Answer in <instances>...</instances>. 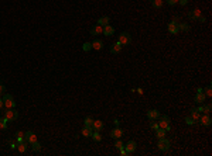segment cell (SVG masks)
Listing matches in <instances>:
<instances>
[{
  "mask_svg": "<svg viewBox=\"0 0 212 156\" xmlns=\"http://www.w3.org/2000/svg\"><path fill=\"white\" fill-rule=\"evenodd\" d=\"M160 121H158V127L163 128L165 131H170L171 129V125H170V117L168 115H160Z\"/></svg>",
  "mask_w": 212,
  "mask_h": 156,
  "instance_id": "6da1fadb",
  "label": "cell"
},
{
  "mask_svg": "<svg viewBox=\"0 0 212 156\" xmlns=\"http://www.w3.org/2000/svg\"><path fill=\"white\" fill-rule=\"evenodd\" d=\"M3 104H4L6 108H14L16 107V101H14L11 94H4L3 96Z\"/></svg>",
  "mask_w": 212,
  "mask_h": 156,
  "instance_id": "7a4b0ae2",
  "label": "cell"
},
{
  "mask_svg": "<svg viewBox=\"0 0 212 156\" xmlns=\"http://www.w3.org/2000/svg\"><path fill=\"white\" fill-rule=\"evenodd\" d=\"M117 42H120L122 45H129V44L131 42V35L129 34V32H122V34L119 35Z\"/></svg>",
  "mask_w": 212,
  "mask_h": 156,
  "instance_id": "3957f363",
  "label": "cell"
},
{
  "mask_svg": "<svg viewBox=\"0 0 212 156\" xmlns=\"http://www.w3.org/2000/svg\"><path fill=\"white\" fill-rule=\"evenodd\" d=\"M4 117L7 118L8 121H14L18 118V113L14 108H7V111L4 113Z\"/></svg>",
  "mask_w": 212,
  "mask_h": 156,
  "instance_id": "277c9868",
  "label": "cell"
},
{
  "mask_svg": "<svg viewBox=\"0 0 212 156\" xmlns=\"http://www.w3.org/2000/svg\"><path fill=\"white\" fill-rule=\"evenodd\" d=\"M157 146H158V149H160V150L165 152V150H168V149H170V141L165 139V138H161V139H158Z\"/></svg>",
  "mask_w": 212,
  "mask_h": 156,
  "instance_id": "5b68a950",
  "label": "cell"
},
{
  "mask_svg": "<svg viewBox=\"0 0 212 156\" xmlns=\"http://www.w3.org/2000/svg\"><path fill=\"white\" fill-rule=\"evenodd\" d=\"M23 138H24V141H27L28 143H33V142L37 141V135L34 132H31V131H27V132L23 134Z\"/></svg>",
  "mask_w": 212,
  "mask_h": 156,
  "instance_id": "8992f818",
  "label": "cell"
},
{
  "mask_svg": "<svg viewBox=\"0 0 212 156\" xmlns=\"http://www.w3.org/2000/svg\"><path fill=\"white\" fill-rule=\"evenodd\" d=\"M198 121H199V124L205 125V127H209V125L212 124V118L209 117V114H202Z\"/></svg>",
  "mask_w": 212,
  "mask_h": 156,
  "instance_id": "52a82bcc",
  "label": "cell"
},
{
  "mask_svg": "<svg viewBox=\"0 0 212 156\" xmlns=\"http://www.w3.org/2000/svg\"><path fill=\"white\" fill-rule=\"evenodd\" d=\"M136 146H137V145H136L134 141H129V142L124 145V149H126V152H127L129 155H131V153L136 150Z\"/></svg>",
  "mask_w": 212,
  "mask_h": 156,
  "instance_id": "ba28073f",
  "label": "cell"
},
{
  "mask_svg": "<svg viewBox=\"0 0 212 156\" xmlns=\"http://www.w3.org/2000/svg\"><path fill=\"white\" fill-rule=\"evenodd\" d=\"M123 135V129L122 128H119V127H116L112 129V132H110V136L113 138V139H120V136Z\"/></svg>",
  "mask_w": 212,
  "mask_h": 156,
  "instance_id": "9c48e42d",
  "label": "cell"
},
{
  "mask_svg": "<svg viewBox=\"0 0 212 156\" xmlns=\"http://www.w3.org/2000/svg\"><path fill=\"white\" fill-rule=\"evenodd\" d=\"M102 31H103V27L99 24H95L90 27V35H99V34H102Z\"/></svg>",
  "mask_w": 212,
  "mask_h": 156,
  "instance_id": "30bf717a",
  "label": "cell"
},
{
  "mask_svg": "<svg viewBox=\"0 0 212 156\" xmlns=\"http://www.w3.org/2000/svg\"><path fill=\"white\" fill-rule=\"evenodd\" d=\"M167 28H168L170 34H178V32H179V30H178V24L174 23V21H172V23H168V27H167Z\"/></svg>",
  "mask_w": 212,
  "mask_h": 156,
  "instance_id": "8fae6325",
  "label": "cell"
},
{
  "mask_svg": "<svg viewBox=\"0 0 212 156\" xmlns=\"http://www.w3.org/2000/svg\"><path fill=\"white\" fill-rule=\"evenodd\" d=\"M102 34H105L106 37H110V35H113V34H114V28L112 27V25H109V24H107V25H105V27H103V31H102Z\"/></svg>",
  "mask_w": 212,
  "mask_h": 156,
  "instance_id": "7c38bea8",
  "label": "cell"
},
{
  "mask_svg": "<svg viewBox=\"0 0 212 156\" xmlns=\"http://www.w3.org/2000/svg\"><path fill=\"white\" fill-rule=\"evenodd\" d=\"M158 117H160V113L157 110H148L147 111V118L148 120H157Z\"/></svg>",
  "mask_w": 212,
  "mask_h": 156,
  "instance_id": "4fadbf2b",
  "label": "cell"
},
{
  "mask_svg": "<svg viewBox=\"0 0 212 156\" xmlns=\"http://www.w3.org/2000/svg\"><path fill=\"white\" fill-rule=\"evenodd\" d=\"M199 16H201V11H199L198 8H195V10H192V11H189V13H188L189 20H198V18H199Z\"/></svg>",
  "mask_w": 212,
  "mask_h": 156,
  "instance_id": "5bb4252c",
  "label": "cell"
},
{
  "mask_svg": "<svg viewBox=\"0 0 212 156\" xmlns=\"http://www.w3.org/2000/svg\"><path fill=\"white\" fill-rule=\"evenodd\" d=\"M205 96L204 94V92H196V94H195V103H198V104H202V103L205 101Z\"/></svg>",
  "mask_w": 212,
  "mask_h": 156,
  "instance_id": "9a60e30c",
  "label": "cell"
},
{
  "mask_svg": "<svg viewBox=\"0 0 212 156\" xmlns=\"http://www.w3.org/2000/svg\"><path fill=\"white\" fill-rule=\"evenodd\" d=\"M122 47L123 45L120 42H116V44H113V45L110 47V52H112V54H119V52L122 51Z\"/></svg>",
  "mask_w": 212,
  "mask_h": 156,
  "instance_id": "2e32d148",
  "label": "cell"
},
{
  "mask_svg": "<svg viewBox=\"0 0 212 156\" xmlns=\"http://www.w3.org/2000/svg\"><path fill=\"white\" fill-rule=\"evenodd\" d=\"M27 143H28V142H27V141H21V142H18V146H17V149H18V152H20V153H24L25 150H27Z\"/></svg>",
  "mask_w": 212,
  "mask_h": 156,
  "instance_id": "e0dca14e",
  "label": "cell"
},
{
  "mask_svg": "<svg viewBox=\"0 0 212 156\" xmlns=\"http://www.w3.org/2000/svg\"><path fill=\"white\" fill-rule=\"evenodd\" d=\"M92 132H93L92 127H86V125H83V128H82V131H81V134L83 135V136H90Z\"/></svg>",
  "mask_w": 212,
  "mask_h": 156,
  "instance_id": "ac0fdd59",
  "label": "cell"
},
{
  "mask_svg": "<svg viewBox=\"0 0 212 156\" xmlns=\"http://www.w3.org/2000/svg\"><path fill=\"white\" fill-rule=\"evenodd\" d=\"M189 117H191L196 122V121L199 120V117H201V113L198 111V108H192V110H191V115H189Z\"/></svg>",
  "mask_w": 212,
  "mask_h": 156,
  "instance_id": "d6986e66",
  "label": "cell"
},
{
  "mask_svg": "<svg viewBox=\"0 0 212 156\" xmlns=\"http://www.w3.org/2000/svg\"><path fill=\"white\" fill-rule=\"evenodd\" d=\"M92 44V48L93 49H96V51H99V49H102L103 48V42L100 41V39H95L93 42H90Z\"/></svg>",
  "mask_w": 212,
  "mask_h": 156,
  "instance_id": "ffe728a7",
  "label": "cell"
},
{
  "mask_svg": "<svg viewBox=\"0 0 212 156\" xmlns=\"http://www.w3.org/2000/svg\"><path fill=\"white\" fill-rule=\"evenodd\" d=\"M102 128H103V122H102V121H95V120H93L92 129H93V131H100Z\"/></svg>",
  "mask_w": 212,
  "mask_h": 156,
  "instance_id": "44dd1931",
  "label": "cell"
},
{
  "mask_svg": "<svg viewBox=\"0 0 212 156\" xmlns=\"http://www.w3.org/2000/svg\"><path fill=\"white\" fill-rule=\"evenodd\" d=\"M199 113H204V114H208V113H211V104L208 103V104H205V106H201L199 108H198Z\"/></svg>",
  "mask_w": 212,
  "mask_h": 156,
  "instance_id": "7402d4cb",
  "label": "cell"
},
{
  "mask_svg": "<svg viewBox=\"0 0 212 156\" xmlns=\"http://www.w3.org/2000/svg\"><path fill=\"white\" fill-rule=\"evenodd\" d=\"M96 24L102 25V27L107 25V24H109V17H107V16H102V17H100V18L98 20V23H96Z\"/></svg>",
  "mask_w": 212,
  "mask_h": 156,
  "instance_id": "603a6c76",
  "label": "cell"
},
{
  "mask_svg": "<svg viewBox=\"0 0 212 156\" xmlns=\"http://www.w3.org/2000/svg\"><path fill=\"white\" fill-rule=\"evenodd\" d=\"M165 132H167V131H165V129H163V128H160V127L155 129V135H157V138H158V139L165 138Z\"/></svg>",
  "mask_w": 212,
  "mask_h": 156,
  "instance_id": "cb8c5ba5",
  "label": "cell"
},
{
  "mask_svg": "<svg viewBox=\"0 0 212 156\" xmlns=\"http://www.w3.org/2000/svg\"><path fill=\"white\" fill-rule=\"evenodd\" d=\"M8 120L6 117H0V129H7Z\"/></svg>",
  "mask_w": 212,
  "mask_h": 156,
  "instance_id": "d4e9b609",
  "label": "cell"
},
{
  "mask_svg": "<svg viewBox=\"0 0 212 156\" xmlns=\"http://www.w3.org/2000/svg\"><path fill=\"white\" fill-rule=\"evenodd\" d=\"M90 136H92V139L95 141V142H100V141H102V135L99 134V131H93Z\"/></svg>",
  "mask_w": 212,
  "mask_h": 156,
  "instance_id": "484cf974",
  "label": "cell"
},
{
  "mask_svg": "<svg viewBox=\"0 0 212 156\" xmlns=\"http://www.w3.org/2000/svg\"><path fill=\"white\" fill-rule=\"evenodd\" d=\"M31 149H33L34 152H40L41 150V143L38 142V141L33 142V143H31Z\"/></svg>",
  "mask_w": 212,
  "mask_h": 156,
  "instance_id": "4316f807",
  "label": "cell"
},
{
  "mask_svg": "<svg viewBox=\"0 0 212 156\" xmlns=\"http://www.w3.org/2000/svg\"><path fill=\"white\" fill-rule=\"evenodd\" d=\"M151 3H153V7L154 8L163 7V0H151Z\"/></svg>",
  "mask_w": 212,
  "mask_h": 156,
  "instance_id": "83f0119b",
  "label": "cell"
},
{
  "mask_svg": "<svg viewBox=\"0 0 212 156\" xmlns=\"http://www.w3.org/2000/svg\"><path fill=\"white\" fill-rule=\"evenodd\" d=\"M83 124L86 125V127H92V124H93V118H92V117H85Z\"/></svg>",
  "mask_w": 212,
  "mask_h": 156,
  "instance_id": "f1b7e54d",
  "label": "cell"
},
{
  "mask_svg": "<svg viewBox=\"0 0 212 156\" xmlns=\"http://www.w3.org/2000/svg\"><path fill=\"white\" fill-rule=\"evenodd\" d=\"M179 31H189V25L188 24H178Z\"/></svg>",
  "mask_w": 212,
  "mask_h": 156,
  "instance_id": "f546056e",
  "label": "cell"
},
{
  "mask_svg": "<svg viewBox=\"0 0 212 156\" xmlns=\"http://www.w3.org/2000/svg\"><path fill=\"white\" fill-rule=\"evenodd\" d=\"M114 146H116V149H119V150H120V149L124 148V143H123L120 139H117V141H116V143H114Z\"/></svg>",
  "mask_w": 212,
  "mask_h": 156,
  "instance_id": "4dcf8cb0",
  "label": "cell"
},
{
  "mask_svg": "<svg viewBox=\"0 0 212 156\" xmlns=\"http://www.w3.org/2000/svg\"><path fill=\"white\" fill-rule=\"evenodd\" d=\"M82 49H83V51H86V52H88V51H90V49H92V44H90V42H85V44L82 45Z\"/></svg>",
  "mask_w": 212,
  "mask_h": 156,
  "instance_id": "1f68e13d",
  "label": "cell"
},
{
  "mask_svg": "<svg viewBox=\"0 0 212 156\" xmlns=\"http://www.w3.org/2000/svg\"><path fill=\"white\" fill-rule=\"evenodd\" d=\"M150 127L153 129H157L158 128V122H155V120H150Z\"/></svg>",
  "mask_w": 212,
  "mask_h": 156,
  "instance_id": "d6a6232c",
  "label": "cell"
},
{
  "mask_svg": "<svg viewBox=\"0 0 212 156\" xmlns=\"http://www.w3.org/2000/svg\"><path fill=\"white\" fill-rule=\"evenodd\" d=\"M185 124H188V125H194L195 124V121L192 120L191 117H185Z\"/></svg>",
  "mask_w": 212,
  "mask_h": 156,
  "instance_id": "836d02e7",
  "label": "cell"
},
{
  "mask_svg": "<svg viewBox=\"0 0 212 156\" xmlns=\"http://www.w3.org/2000/svg\"><path fill=\"white\" fill-rule=\"evenodd\" d=\"M205 96H208V97H211L212 96V92H211V86H208L206 89H205Z\"/></svg>",
  "mask_w": 212,
  "mask_h": 156,
  "instance_id": "e575fe53",
  "label": "cell"
},
{
  "mask_svg": "<svg viewBox=\"0 0 212 156\" xmlns=\"http://www.w3.org/2000/svg\"><path fill=\"white\" fill-rule=\"evenodd\" d=\"M167 3H168L170 6H174V4H177V3H178V0H167Z\"/></svg>",
  "mask_w": 212,
  "mask_h": 156,
  "instance_id": "d590c367",
  "label": "cell"
},
{
  "mask_svg": "<svg viewBox=\"0 0 212 156\" xmlns=\"http://www.w3.org/2000/svg\"><path fill=\"white\" fill-rule=\"evenodd\" d=\"M4 92H6V87H4V85L0 83V94H4Z\"/></svg>",
  "mask_w": 212,
  "mask_h": 156,
  "instance_id": "8d00e7d4",
  "label": "cell"
},
{
  "mask_svg": "<svg viewBox=\"0 0 212 156\" xmlns=\"http://www.w3.org/2000/svg\"><path fill=\"white\" fill-rule=\"evenodd\" d=\"M120 155H122V156H126V155H129V153L126 152V149L123 148V149H120Z\"/></svg>",
  "mask_w": 212,
  "mask_h": 156,
  "instance_id": "74e56055",
  "label": "cell"
},
{
  "mask_svg": "<svg viewBox=\"0 0 212 156\" xmlns=\"http://www.w3.org/2000/svg\"><path fill=\"white\" fill-rule=\"evenodd\" d=\"M178 3L181 4V6H185V4L188 3V0H178Z\"/></svg>",
  "mask_w": 212,
  "mask_h": 156,
  "instance_id": "f35d334b",
  "label": "cell"
},
{
  "mask_svg": "<svg viewBox=\"0 0 212 156\" xmlns=\"http://www.w3.org/2000/svg\"><path fill=\"white\" fill-rule=\"evenodd\" d=\"M198 20H199V21H201V23H204V21H205V17L199 16V18H198Z\"/></svg>",
  "mask_w": 212,
  "mask_h": 156,
  "instance_id": "ab89813d",
  "label": "cell"
},
{
  "mask_svg": "<svg viewBox=\"0 0 212 156\" xmlns=\"http://www.w3.org/2000/svg\"><path fill=\"white\" fill-rule=\"evenodd\" d=\"M1 107H4V104H3V99H0V108Z\"/></svg>",
  "mask_w": 212,
  "mask_h": 156,
  "instance_id": "60d3db41",
  "label": "cell"
},
{
  "mask_svg": "<svg viewBox=\"0 0 212 156\" xmlns=\"http://www.w3.org/2000/svg\"><path fill=\"white\" fill-rule=\"evenodd\" d=\"M16 136H23V132H20V131H18V132L16 134Z\"/></svg>",
  "mask_w": 212,
  "mask_h": 156,
  "instance_id": "b9f144b4",
  "label": "cell"
}]
</instances>
